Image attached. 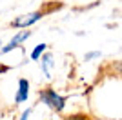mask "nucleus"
<instances>
[{"label":"nucleus","mask_w":122,"mask_h":120,"mask_svg":"<svg viewBox=\"0 0 122 120\" xmlns=\"http://www.w3.org/2000/svg\"><path fill=\"white\" fill-rule=\"evenodd\" d=\"M29 96V82L25 78L18 80V91H16V96H15V104H24Z\"/></svg>","instance_id":"nucleus-5"},{"label":"nucleus","mask_w":122,"mask_h":120,"mask_svg":"<svg viewBox=\"0 0 122 120\" xmlns=\"http://www.w3.org/2000/svg\"><path fill=\"white\" fill-rule=\"evenodd\" d=\"M38 96H40V100L47 105V107H51V109L56 111V113L64 111V107H66V100L67 98L62 96V95H58L55 89H42L40 93H38Z\"/></svg>","instance_id":"nucleus-1"},{"label":"nucleus","mask_w":122,"mask_h":120,"mask_svg":"<svg viewBox=\"0 0 122 120\" xmlns=\"http://www.w3.org/2000/svg\"><path fill=\"white\" fill-rule=\"evenodd\" d=\"M31 36V31H20V33H16L13 38L7 42V45H4L2 47V55H5V53H9V51H13V49H16V47H20V44L24 42V40H27Z\"/></svg>","instance_id":"nucleus-3"},{"label":"nucleus","mask_w":122,"mask_h":120,"mask_svg":"<svg viewBox=\"0 0 122 120\" xmlns=\"http://www.w3.org/2000/svg\"><path fill=\"white\" fill-rule=\"evenodd\" d=\"M100 56V51H89L84 55V60H93V58H98Z\"/></svg>","instance_id":"nucleus-7"},{"label":"nucleus","mask_w":122,"mask_h":120,"mask_svg":"<svg viewBox=\"0 0 122 120\" xmlns=\"http://www.w3.org/2000/svg\"><path fill=\"white\" fill-rule=\"evenodd\" d=\"M46 49H47V45H46V44H38L35 49L31 51V55H29V56H31V60H40V58H42V55L46 53Z\"/></svg>","instance_id":"nucleus-6"},{"label":"nucleus","mask_w":122,"mask_h":120,"mask_svg":"<svg viewBox=\"0 0 122 120\" xmlns=\"http://www.w3.org/2000/svg\"><path fill=\"white\" fill-rule=\"evenodd\" d=\"M44 16L42 11H35V13H27V15H22V16H16L15 20H11V25L13 27H22V29H27L29 25H33L35 22Z\"/></svg>","instance_id":"nucleus-2"},{"label":"nucleus","mask_w":122,"mask_h":120,"mask_svg":"<svg viewBox=\"0 0 122 120\" xmlns=\"http://www.w3.org/2000/svg\"><path fill=\"white\" fill-rule=\"evenodd\" d=\"M29 116H31V107H27V109H25L24 113L20 115V120H27Z\"/></svg>","instance_id":"nucleus-8"},{"label":"nucleus","mask_w":122,"mask_h":120,"mask_svg":"<svg viewBox=\"0 0 122 120\" xmlns=\"http://www.w3.org/2000/svg\"><path fill=\"white\" fill-rule=\"evenodd\" d=\"M69 120H84L82 116H75V118H69Z\"/></svg>","instance_id":"nucleus-10"},{"label":"nucleus","mask_w":122,"mask_h":120,"mask_svg":"<svg viewBox=\"0 0 122 120\" xmlns=\"http://www.w3.org/2000/svg\"><path fill=\"white\" fill-rule=\"evenodd\" d=\"M2 47H4V44H2V40H0V51H2Z\"/></svg>","instance_id":"nucleus-11"},{"label":"nucleus","mask_w":122,"mask_h":120,"mask_svg":"<svg viewBox=\"0 0 122 120\" xmlns=\"http://www.w3.org/2000/svg\"><path fill=\"white\" fill-rule=\"evenodd\" d=\"M9 67H5V65H0V73H4V71H7Z\"/></svg>","instance_id":"nucleus-9"},{"label":"nucleus","mask_w":122,"mask_h":120,"mask_svg":"<svg viewBox=\"0 0 122 120\" xmlns=\"http://www.w3.org/2000/svg\"><path fill=\"white\" fill-rule=\"evenodd\" d=\"M40 64V69H42V75L46 78H51L53 76V67H55V60H53V55L51 53H44L42 58L38 60Z\"/></svg>","instance_id":"nucleus-4"}]
</instances>
